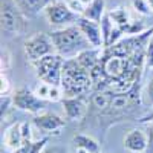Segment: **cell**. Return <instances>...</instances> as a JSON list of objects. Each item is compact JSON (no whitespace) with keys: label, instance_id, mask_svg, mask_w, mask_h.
Listing matches in <instances>:
<instances>
[{"label":"cell","instance_id":"1","mask_svg":"<svg viewBox=\"0 0 153 153\" xmlns=\"http://www.w3.org/2000/svg\"><path fill=\"white\" fill-rule=\"evenodd\" d=\"M61 89L65 97H87L94 89L92 75L76 58H65L61 74Z\"/></svg>","mask_w":153,"mask_h":153},{"label":"cell","instance_id":"2","mask_svg":"<svg viewBox=\"0 0 153 153\" xmlns=\"http://www.w3.org/2000/svg\"><path fill=\"white\" fill-rule=\"evenodd\" d=\"M51 38H52L55 52L60 54L63 58H75L83 51L92 48L81 29L76 26V23L52 31Z\"/></svg>","mask_w":153,"mask_h":153},{"label":"cell","instance_id":"3","mask_svg":"<svg viewBox=\"0 0 153 153\" xmlns=\"http://www.w3.org/2000/svg\"><path fill=\"white\" fill-rule=\"evenodd\" d=\"M0 25H2V32L8 35H22L28 31V17L23 14L16 0H2Z\"/></svg>","mask_w":153,"mask_h":153},{"label":"cell","instance_id":"4","mask_svg":"<svg viewBox=\"0 0 153 153\" xmlns=\"http://www.w3.org/2000/svg\"><path fill=\"white\" fill-rule=\"evenodd\" d=\"M37 78L43 83L51 84H61V74H63V65H65V58L60 54L54 52L49 54L43 58H38L31 63Z\"/></svg>","mask_w":153,"mask_h":153},{"label":"cell","instance_id":"5","mask_svg":"<svg viewBox=\"0 0 153 153\" xmlns=\"http://www.w3.org/2000/svg\"><path fill=\"white\" fill-rule=\"evenodd\" d=\"M43 16L51 26H55L58 29L75 25L76 20L80 19V16L71 9L68 2H63V0H52L43 9Z\"/></svg>","mask_w":153,"mask_h":153},{"label":"cell","instance_id":"6","mask_svg":"<svg viewBox=\"0 0 153 153\" xmlns=\"http://www.w3.org/2000/svg\"><path fill=\"white\" fill-rule=\"evenodd\" d=\"M12 104H14L16 109L28 112L31 115H38L45 112L46 109V101L42 100L35 94V91H31V89L20 86L16 91H12Z\"/></svg>","mask_w":153,"mask_h":153},{"label":"cell","instance_id":"7","mask_svg":"<svg viewBox=\"0 0 153 153\" xmlns=\"http://www.w3.org/2000/svg\"><path fill=\"white\" fill-rule=\"evenodd\" d=\"M23 51H25L26 58L29 60V63H32L38 58H43L49 54H54L55 48L52 43V38H51V34L35 32L26 38V42L23 45Z\"/></svg>","mask_w":153,"mask_h":153},{"label":"cell","instance_id":"8","mask_svg":"<svg viewBox=\"0 0 153 153\" xmlns=\"http://www.w3.org/2000/svg\"><path fill=\"white\" fill-rule=\"evenodd\" d=\"M66 118H61L55 113L51 112H42L38 115H34L32 126L42 133V136L51 138L61 135V130L66 127Z\"/></svg>","mask_w":153,"mask_h":153},{"label":"cell","instance_id":"9","mask_svg":"<svg viewBox=\"0 0 153 153\" xmlns=\"http://www.w3.org/2000/svg\"><path fill=\"white\" fill-rule=\"evenodd\" d=\"M60 103L63 106L65 118L72 123H81L86 120L91 106V101H87L86 97H63Z\"/></svg>","mask_w":153,"mask_h":153},{"label":"cell","instance_id":"10","mask_svg":"<svg viewBox=\"0 0 153 153\" xmlns=\"http://www.w3.org/2000/svg\"><path fill=\"white\" fill-rule=\"evenodd\" d=\"M76 26L81 29L87 42L91 43L92 48H104V38H103V31H101V23L91 20L84 16H81L76 20Z\"/></svg>","mask_w":153,"mask_h":153},{"label":"cell","instance_id":"11","mask_svg":"<svg viewBox=\"0 0 153 153\" xmlns=\"http://www.w3.org/2000/svg\"><path fill=\"white\" fill-rule=\"evenodd\" d=\"M123 146L130 153H146L147 146H149V138H147L146 129L135 127V129L129 130L123 138Z\"/></svg>","mask_w":153,"mask_h":153},{"label":"cell","instance_id":"12","mask_svg":"<svg viewBox=\"0 0 153 153\" xmlns=\"http://www.w3.org/2000/svg\"><path fill=\"white\" fill-rule=\"evenodd\" d=\"M26 139L23 136V130H22V121L20 123H14L11 124L8 129L3 132V146L5 149L11 153L17 150Z\"/></svg>","mask_w":153,"mask_h":153},{"label":"cell","instance_id":"13","mask_svg":"<svg viewBox=\"0 0 153 153\" xmlns=\"http://www.w3.org/2000/svg\"><path fill=\"white\" fill-rule=\"evenodd\" d=\"M75 58L78 60V63L83 68H86L91 72L92 69H95L101 63V58H103V48H89V49L83 51L81 54H78Z\"/></svg>","mask_w":153,"mask_h":153},{"label":"cell","instance_id":"14","mask_svg":"<svg viewBox=\"0 0 153 153\" xmlns=\"http://www.w3.org/2000/svg\"><path fill=\"white\" fill-rule=\"evenodd\" d=\"M72 144H74L75 149H81V150H86L89 153L103 152L101 150V146L103 144L89 133H76V135H74L72 136Z\"/></svg>","mask_w":153,"mask_h":153},{"label":"cell","instance_id":"15","mask_svg":"<svg viewBox=\"0 0 153 153\" xmlns=\"http://www.w3.org/2000/svg\"><path fill=\"white\" fill-rule=\"evenodd\" d=\"M35 94L45 101H51V103H58L63 100L65 94H63V89L58 84H51V83H40L35 87Z\"/></svg>","mask_w":153,"mask_h":153},{"label":"cell","instance_id":"16","mask_svg":"<svg viewBox=\"0 0 153 153\" xmlns=\"http://www.w3.org/2000/svg\"><path fill=\"white\" fill-rule=\"evenodd\" d=\"M107 14L110 16V19L113 20V23L117 25L118 28H121V29H123V32H124V34H129L132 23L135 22V20L130 17L129 11H127L126 8H115V9L109 11Z\"/></svg>","mask_w":153,"mask_h":153},{"label":"cell","instance_id":"17","mask_svg":"<svg viewBox=\"0 0 153 153\" xmlns=\"http://www.w3.org/2000/svg\"><path fill=\"white\" fill-rule=\"evenodd\" d=\"M52 2V0H16L19 8L23 11V14L26 17L37 16L38 12H43V9Z\"/></svg>","mask_w":153,"mask_h":153},{"label":"cell","instance_id":"18","mask_svg":"<svg viewBox=\"0 0 153 153\" xmlns=\"http://www.w3.org/2000/svg\"><path fill=\"white\" fill-rule=\"evenodd\" d=\"M49 138L42 136L40 139H29V141H25L17 150L11 152V153H42V150L48 146Z\"/></svg>","mask_w":153,"mask_h":153},{"label":"cell","instance_id":"19","mask_svg":"<svg viewBox=\"0 0 153 153\" xmlns=\"http://www.w3.org/2000/svg\"><path fill=\"white\" fill-rule=\"evenodd\" d=\"M83 16L95 22H101L103 17L106 16V2L104 0H94L89 6H86Z\"/></svg>","mask_w":153,"mask_h":153},{"label":"cell","instance_id":"20","mask_svg":"<svg viewBox=\"0 0 153 153\" xmlns=\"http://www.w3.org/2000/svg\"><path fill=\"white\" fill-rule=\"evenodd\" d=\"M132 8L135 9V12H138L139 16H152L153 9L150 8V5L146 0H130Z\"/></svg>","mask_w":153,"mask_h":153},{"label":"cell","instance_id":"21","mask_svg":"<svg viewBox=\"0 0 153 153\" xmlns=\"http://www.w3.org/2000/svg\"><path fill=\"white\" fill-rule=\"evenodd\" d=\"M11 92H12V84L6 72H2L0 74V95H9Z\"/></svg>","mask_w":153,"mask_h":153},{"label":"cell","instance_id":"22","mask_svg":"<svg viewBox=\"0 0 153 153\" xmlns=\"http://www.w3.org/2000/svg\"><path fill=\"white\" fill-rule=\"evenodd\" d=\"M146 68L153 69V40H152V37L146 46Z\"/></svg>","mask_w":153,"mask_h":153},{"label":"cell","instance_id":"23","mask_svg":"<svg viewBox=\"0 0 153 153\" xmlns=\"http://www.w3.org/2000/svg\"><path fill=\"white\" fill-rule=\"evenodd\" d=\"M144 100H146V103L150 106V107H153V78L152 80H149V83H147V86H146V89H144Z\"/></svg>","mask_w":153,"mask_h":153},{"label":"cell","instance_id":"24","mask_svg":"<svg viewBox=\"0 0 153 153\" xmlns=\"http://www.w3.org/2000/svg\"><path fill=\"white\" fill-rule=\"evenodd\" d=\"M42 153H69L66 147H63V146H55V144H48Z\"/></svg>","mask_w":153,"mask_h":153},{"label":"cell","instance_id":"25","mask_svg":"<svg viewBox=\"0 0 153 153\" xmlns=\"http://www.w3.org/2000/svg\"><path fill=\"white\" fill-rule=\"evenodd\" d=\"M146 132H147V138H149V146H147L146 153H153V123L146 124Z\"/></svg>","mask_w":153,"mask_h":153},{"label":"cell","instance_id":"26","mask_svg":"<svg viewBox=\"0 0 153 153\" xmlns=\"http://www.w3.org/2000/svg\"><path fill=\"white\" fill-rule=\"evenodd\" d=\"M11 65V55L6 49H2V72H6Z\"/></svg>","mask_w":153,"mask_h":153},{"label":"cell","instance_id":"27","mask_svg":"<svg viewBox=\"0 0 153 153\" xmlns=\"http://www.w3.org/2000/svg\"><path fill=\"white\" fill-rule=\"evenodd\" d=\"M78 2H80V3H81V5L86 8V6H89V5H91V3L94 2V0H78ZM84 11H86V9H84Z\"/></svg>","mask_w":153,"mask_h":153},{"label":"cell","instance_id":"28","mask_svg":"<svg viewBox=\"0 0 153 153\" xmlns=\"http://www.w3.org/2000/svg\"><path fill=\"white\" fill-rule=\"evenodd\" d=\"M75 153H89L86 150H81V149H75Z\"/></svg>","mask_w":153,"mask_h":153},{"label":"cell","instance_id":"29","mask_svg":"<svg viewBox=\"0 0 153 153\" xmlns=\"http://www.w3.org/2000/svg\"><path fill=\"white\" fill-rule=\"evenodd\" d=\"M146 2H147V3H149V5H150V8H152V9H153V0H146Z\"/></svg>","mask_w":153,"mask_h":153},{"label":"cell","instance_id":"30","mask_svg":"<svg viewBox=\"0 0 153 153\" xmlns=\"http://www.w3.org/2000/svg\"><path fill=\"white\" fill-rule=\"evenodd\" d=\"M100 153H109V152H100Z\"/></svg>","mask_w":153,"mask_h":153}]
</instances>
